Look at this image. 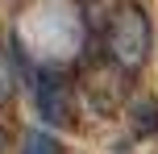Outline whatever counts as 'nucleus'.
Segmentation results:
<instances>
[{
    "label": "nucleus",
    "instance_id": "obj_1",
    "mask_svg": "<svg viewBox=\"0 0 158 154\" xmlns=\"http://www.w3.org/2000/svg\"><path fill=\"white\" fill-rule=\"evenodd\" d=\"M150 46H154V29H150V17H146L142 4H125L108 25V54L117 67L125 71H137L146 67L150 58Z\"/></svg>",
    "mask_w": 158,
    "mask_h": 154
},
{
    "label": "nucleus",
    "instance_id": "obj_2",
    "mask_svg": "<svg viewBox=\"0 0 158 154\" xmlns=\"http://www.w3.org/2000/svg\"><path fill=\"white\" fill-rule=\"evenodd\" d=\"M38 113L46 125H71V88L58 71L38 75Z\"/></svg>",
    "mask_w": 158,
    "mask_h": 154
},
{
    "label": "nucleus",
    "instance_id": "obj_3",
    "mask_svg": "<svg viewBox=\"0 0 158 154\" xmlns=\"http://www.w3.org/2000/svg\"><path fill=\"white\" fill-rule=\"evenodd\" d=\"M21 154H63V146H58V138L46 133V129H25Z\"/></svg>",
    "mask_w": 158,
    "mask_h": 154
},
{
    "label": "nucleus",
    "instance_id": "obj_4",
    "mask_svg": "<svg viewBox=\"0 0 158 154\" xmlns=\"http://www.w3.org/2000/svg\"><path fill=\"white\" fill-rule=\"evenodd\" d=\"M17 96V63L0 50V104Z\"/></svg>",
    "mask_w": 158,
    "mask_h": 154
},
{
    "label": "nucleus",
    "instance_id": "obj_5",
    "mask_svg": "<svg viewBox=\"0 0 158 154\" xmlns=\"http://www.w3.org/2000/svg\"><path fill=\"white\" fill-rule=\"evenodd\" d=\"M0 150H4V142H0Z\"/></svg>",
    "mask_w": 158,
    "mask_h": 154
}]
</instances>
